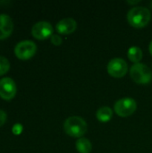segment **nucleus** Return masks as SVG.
<instances>
[{
    "label": "nucleus",
    "mask_w": 152,
    "mask_h": 153,
    "mask_svg": "<svg viewBox=\"0 0 152 153\" xmlns=\"http://www.w3.org/2000/svg\"><path fill=\"white\" fill-rule=\"evenodd\" d=\"M64 130L71 137L82 138L88 130V125L82 117L72 116L64 122Z\"/></svg>",
    "instance_id": "1"
},
{
    "label": "nucleus",
    "mask_w": 152,
    "mask_h": 153,
    "mask_svg": "<svg viewBox=\"0 0 152 153\" xmlns=\"http://www.w3.org/2000/svg\"><path fill=\"white\" fill-rule=\"evenodd\" d=\"M151 18V11L143 6H134L127 13L128 22L134 28H142L146 26Z\"/></svg>",
    "instance_id": "2"
},
{
    "label": "nucleus",
    "mask_w": 152,
    "mask_h": 153,
    "mask_svg": "<svg viewBox=\"0 0 152 153\" xmlns=\"http://www.w3.org/2000/svg\"><path fill=\"white\" fill-rule=\"evenodd\" d=\"M131 78L137 83H149L152 79V72L151 68L142 63H137L132 65L130 69Z\"/></svg>",
    "instance_id": "3"
},
{
    "label": "nucleus",
    "mask_w": 152,
    "mask_h": 153,
    "mask_svg": "<svg viewBox=\"0 0 152 153\" xmlns=\"http://www.w3.org/2000/svg\"><path fill=\"white\" fill-rule=\"evenodd\" d=\"M137 108V102L133 98H122L118 100L115 105L114 109L119 117H126L133 115Z\"/></svg>",
    "instance_id": "4"
},
{
    "label": "nucleus",
    "mask_w": 152,
    "mask_h": 153,
    "mask_svg": "<svg viewBox=\"0 0 152 153\" xmlns=\"http://www.w3.org/2000/svg\"><path fill=\"white\" fill-rule=\"evenodd\" d=\"M37 51V46L32 40L20 41L14 48L15 56L21 60H28L31 58Z\"/></svg>",
    "instance_id": "5"
},
{
    "label": "nucleus",
    "mask_w": 152,
    "mask_h": 153,
    "mask_svg": "<svg viewBox=\"0 0 152 153\" xmlns=\"http://www.w3.org/2000/svg\"><path fill=\"white\" fill-rule=\"evenodd\" d=\"M107 70L111 76L116 78H121L125 76L128 72V65L125 59L116 57L108 62Z\"/></svg>",
    "instance_id": "6"
},
{
    "label": "nucleus",
    "mask_w": 152,
    "mask_h": 153,
    "mask_svg": "<svg viewBox=\"0 0 152 153\" xmlns=\"http://www.w3.org/2000/svg\"><path fill=\"white\" fill-rule=\"evenodd\" d=\"M53 26L46 21L38 22L31 28V34L37 39H46L53 35Z\"/></svg>",
    "instance_id": "7"
},
{
    "label": "nucleus",
    "mask_w": 152,
    "mask_h": 153,
    "mask_svg": "<svg viewBox=\"0 0 152 153\" xmlns=\"http://www.w3.org/2000/svg\"><path fill=\"white\" fill-rule=\"evenodd\" d=\"M17 91L14 81L9 77L0 80V98L4 100H11L14 98Z\"/></svg>",
    "instance_id": "8"
},
{
    "label": "nucleus",
    "mask_w": 152,
    "mask_h": 153,
    "mask_svg": "<svg viewBox=\"0 0 152 153\" xmlns=\"http://www.w3.org/2000/svg\"><path fill=\"white\" fill-rule=\"evenodd\" d=\"M76 28H77L76 21L70 17L60 20L56 25V29L57 32H59L60 34H70L76 30Z\"/></svg>",
    "instance_id": "9"
},
{
    "label": "nucleus",
    "mask_w": 152,
    "mask_h": 153,
    "mask_svg": "<svg viewBox=\"0 0 152 153\" xmlns=\"http://www.w3.org/2000/svg\"><path fill=\"white\" fill-rule=\"evenodd\" d=\"M13 29L12 18L7 14H0V39L8 38Z\"/></svg>",
    "instance_id": "10"
},
{
    "label": "nucleus",
    "mask_w": 152,
    "mask_h": 153,
    "mask_svg": "<svg viewBox=\"0 0 152 153\" xmlns=\"http://www.w3.org/2000/svg\"><path fill=\"white\" fill-rule=\"evenodd\" d=\"M96 117L99 121H100L102 123H107L112 118L113 110L108 106L101 107L98 109V111L96 113Z\"/></svg>",
    "instance_id": "11"
},
{
    "label": "nucleus",
    "mask_w": 152,
    "mask_h": 153,
    "mask_svg": "<svg viewBox=\"0 0 152 153\" xmlns=\"http://www.w3.org/2000/svg\"><path fill=\"white\" fill-rule=\"evenodd\" d=\"M76 149L80 153H90L92 151V144L89 139L82 137L76 142Z\"/></svg>",
    "instance_id": "12"
},
{
    "label": "nucleus",
    "mask_w": 152,
    "mask_h": 153,
    "mask_svg": "<svg viewBox=\"0 0 152 153\" xmlns=\"http://www.w3.org/2000/svg\"><path fill=\"white\" fill-rule=\"evenodd\" d=\"M142 50L141 48L137 47V46H133L128 49L127 52V56L128 58L133 62L134 64L140 63V61L142 59Z\"/></svg>",
    "instance_id": "13"
},
{
    "label": "nucleus",
    "mask_w": 152,
    "mask_h": 153,
    "mask_svg": "<svg viewBox=\"0 0 152 153\" xmlns=\"http://www.w3.org/2000/svg\"><path fill=\"white\" fill-rule=\"evenodd\" d=\"M10 69V63L7 58L0 56V76L5 74Z\"/></svg>",
    "instance_id": "14"
},
{
    "label": "nucleus",
    "mask_w": 152,
    "mask_h": 153,
    "mask_svg": "<svg viewBox=\"0 0 152 153\" xmlns=\"http://www.w3.org/2000/svg\"><path fill=\"white\" fill-rule=\"evenodd\" d=\"M62 41H63L62 38H61L59 35H57V34H53V35L51 36V42H52L54 45L59 46V45L62 44Z\"/></svg>",
    "instance_id": "15"
},
{
    "label": "nucleus",
    "mask_w": 152,
    "mask_h": 153,
    "mask_svg": "<svg viewBox=\"0 0 152 153\" xmlns=\"http://www.w3.org/2000/svg\"><path fill=\"white\" fill-rule=\"evenodd\" d=\"M22 129H23V127H22V126L21 124H15V125L13 126L12 131H13V134L19 135L20 134H22Z\"/></svg>",
    "instance_id": "16"
},
{
    "label": "nucleus",
    "mask_w": 152,
    "mask_h": 153,
    "mask_svg": "<svg viewBox=\"0 0 152 153\" xmlns=\"http://www.w3.org/2000/svg\"><path fill=\"white\" fill-rule=\"evenodd\" d=\"M5 121H6V113L4 110L0 109V126H2L5 123Z\"/></svg>",
    "instance_id": "17"
},
{
    "label": "nucleus",
    "mask_w": 152,
    "mask_h": 153,
    "mask_svg": "<svg viewBox=\"0 0 152 153\" xmlns=\"http://www.w3.org/2000/svg\"><path fill=\"white\" fill-rule=\"evenodd\" d=\"M149 50H150V53L151 54V56H152V40L151 41V43H150V46H149Z\"/></svg>",
    "instance_id": "18"
},
{
    "label": "nucleus",
    "mask_w": 152,
    "mask_h": 153,
    "mask_svg": "<svg viewBox=\"0 0 152 153\" xmlns=\"http://www.w3.org/2000/svg\"><path fill=\"white\" fill-rule=\"evenodd\" d=\"M139 2H140L139 0H137V1H128L129 4H136V3H139Z\"/></svg>",
    "instance_id": "19"
}]
</instances>
